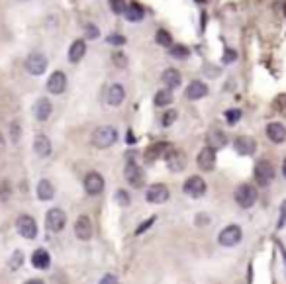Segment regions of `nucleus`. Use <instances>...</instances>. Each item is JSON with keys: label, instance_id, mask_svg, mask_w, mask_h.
<instances>
[{"label": "nucleus", "instance_id": "obj_1", "mask_svg": "<svg viewBox=\"0 0 286 284\" xmlns=\"http://www.w3.org/2000/svg\"><path fill=\"white\" fill-rule=\"evenodd\" d=\"M90 141L96 149H108L118 141V129L114 125H100L92 131Z\"/></svg>", "mask_w": 286, "mask_h": 284}, {"label": "nucleus", "instance_id": "obj_2", "mask_svg": "<svg viewBox=\"0 0 286 284\" xmlns=\"http://www.w3.org/2000/svg\"><path fill=\"white\" fill-rule=\"evenodd\" d=\"M235 202L241 206V208H251L255 202H257V188L253 184H239L235 188Z\"/></svg>", "mask_w": 286, "mask_h": 284}, {"label": "nucleus", "instance_id": "obj_3", "mask_svg": "<svg viewBox=\"0 0 286 284\" xmlns=\"http://www.w3.org/2000/svg\"><path fill=\"white\" fill-rule=\"evenodd\" d=\"M206 180L202 178V176H198V174H192V176H188L186 178V182L182 184V190H184V194H188L190 198H200V196H204L206 194Z\"/></svg>", "mask_w": 286, "mask_h": 284}, {"label": "nucleus", "instance_id": "obj_4", "mask_svg": "<svg viewBox=\"0 0 286 284\" xmlns=\"http://www.w3.org/2000/svg\"><path fill=\"white\" fill-rule=\"evenodd\" d=\"M67 226V214L61 208H51L45 214V227L53 233H61Z\"/></svg>", "mask_w": 286, "mask_h": 284}, {"label": "nucleus", "instance_id": "obj_5", "mask_svg": "<svg viewBox=\"0 0 286 284\" xmlns=\"http://www.w3.org/2000/svg\"><path fill=\"white\" fill-rule=\"evenodd\" d=\"M16 229H18V233L24 237V239H36L38 237V224H36V220L32 218V216H28V214H22L18 220H16Z\"/></svg>", "mask_w": 286, "mask_h": 284}, {"label": "nucleus", "instance_id": "obj_6", "mask_svg": "<svg viewBox=\"0 0 286 284\" xmlns=\"http://www.w3.org/2000/svg\"><path fill=\"white\" fill-rule=\"evenodd\" d=\"M255 178H257V182L261 186H269L275 180V167H273V163L267 161V159L259 161L255 165Z\"/></svg>", "mask_w": 286, "mask_h": 284}, {"label": "nucleus", "instance_id": "obj_7", "mask_svg": "<svg viewBox=\"0 0 286 284\" xmlns=\"http://www.w3.org/2000/svg\"><path fill=\"white\" fill-rule=\"evenodd\" d=\"M241 237H243L241 227L235 226V224H231V226L224 227V229L220 231L218 241H220V245H224V247H235V245L241 241Z\"/></svg>", "mask_w": 286, "mask_h": 284}, {"label": "nucleus", "instance_id": "obj_8", "mask_svg": "<svg viewBox=\"0 0 286 284\" xmlns=\"http://www.w3.org/2000/svg\"><path fill=\"white\" fill-rule=\"evenodd\" d=\"M84 190H86V194H90V196H98V194H102V190H104V176L100 174V172H96V170H92V172H88L86 176H84Z\"/></svg>", "mask_w": 286, "mask_h": 284}, {"label": "nucleus", "instance_id": "obj_9", "mask_svg": "<svg viewBox=\"0 0 286 284\" xmlns=\"http://www.w3.org/2000/svg\"><path fill=\"white\" fill-rule=\"evenodd\" d=\"M169 196H171L169 188H167L165 184H161V182L151 184V186L147 188V192H145V198H147L149 204H165V202L169 200Z\"/></svg>", "mask_w": 286, "mask_h": 284}, {"label": "nucleus", "instance_id": "obj_10", "mask_svg": "<svg viewBox=\"0 0 286 284\" xmlns=\"http://www.w3.org/2000/svg\"><path fill=\"white\" fill-rule=\"evenodd\" d=\"M123 174H125L127 184L133 186V188H141L143 182H145V174H143V170L139 169V165H135L133 161H127V165H125V169H123Z\"/></svg>", "mask_w": 286, "mask_h": 284}, {"label": "nucleus", "instance_id": "obj_11", "mask_svg": "<svg viewBox=\"0 0 286 284\" xmlns=\"http://www.w3.org/2000/svg\"><path fill=\"white\" fill-rule=\"evenodd\" d=\"M26 69H28L30 75L40 77V75H43L45 69H47V59H45V55H41V53H32V55L26 59Z\"/></svg>", "mask_w": 286, "mask_h": 284}, {"label": "nucleus", "instance_id": "obj_12", "mask_svg": "<svg viewBox=\"0 0 286 284\" xmlns=\"http://www.w3.org/2000/svg\"><path fill=\"white\" fill-rule=\"evenodd\" d=\"M196 163H198L200 169L206 170V172L214 170V167H216V149H212L210 145L202 147V151H200L198 157H196Z\"/></svg>", "mask_w": 286, "mask_h": 284}, {"label": "nucleus", "instance_id": "obj_13", "mask_svg": "<svg viewBox=\"0 0 286 284\" xmlns=\"http://www.w3.org/2000/svg\"><path fill=\"white\" fill-rule=\"evenodd\" d=\"M165 161H167L169 170H172V172H180L186 167V155L178 149H169L167 155H165Z\"/></svg>", "mask_w": 286, "mask_h": 284}, {"label": "nucleus", "instance_id": "obj_14", "mask_svg": "<svg viewBox=\"0 0 286 284\" xmlns=\"http://www.w3.org/2000/svg\"><path fill=\"white\" fill-rule=\"evenodd\" d=\"M75 235L81 241H88L92 237V222H90L88 216L77 218V222H75Z\"/></svg>", "mask_w": 286, "mask_h": 284}, {"label": "nucleus", "instance_id": "obj_15", "mask_svg": "<svg viewBox=\"0 0 286 284\" xmlns=\"http://www.w3.org/2000/svg\"><path fill=\"white\" fill-rule=\"evenodd\" d=\"M47 90L51 94H63L67 90V75L63 71H55L47 81Z\"/></svg>", "mask_w": 286, "mask_h": 284}, {"label": "nucleus", "instance_id": "obj_16", "mask_svg": "<svg viewBox=\"0 0 286 284\" xmlns=\"http://www.w3.org/2000/svg\"><path fill=\"white\" fill-rule=\"evenodd\" d=\"M233 147L239 155H253L255 149H257V141L249 135H239L235 141H233Z\"/></svg>", "mask_w": 286, "mask_h": 284}, {"label": "nucleus", "instance_id": "obj_17", "mask_svg": "<svg viewBox=\"0 0 286 284\" xmlns=\"http://www.w3.org/2000/svg\"><path fill=\"white\" fill-rule=\"evenodd\" d=\"M51 139L47 137V135H43V133H40V135H36V139H34V151H36V155L38 157H41V159H45V157H49L51 155Z\"/></svg>", "mask_w": 286, "mask_h": 284}, {"label": "nucleus", "instance_id": "obj_18", "mask_svg": "<svg viewBox=\"0 0 286 284\" xmlns=\"http://www.w3.org/2000/svg\"><path fill=\"white\" fill-rule=\"evenodd\" d=\"M171 147L167 145V143H155V145H149L147 149H145V153H143V159H145V163H155L157 159H161L163 155H167V151H169Z\"/></svg>", "mask_w": 286, "mask_h": 284}, {"label": "nucleus", "instance_id": "obj_19", "mask_svg": "<svg viewBox=\"0 0 286 284\" xmlns=\"http://www.w3.org/2000/svg\"><path fill=\"white\" fill-rule=\"evenodd\" d=\"M30 261H32V265H34L36 269H40V271H47V269L51 267V255H49V251H45V249H36V251L32 253Z\"/></svg>", "mask_w": 286, "mask_h": 284}, {"label": "nucleus", "instance_id": "obj_20", "mask_svg": "<svg viewBox=\"0 0 286 284\" xmlns=\"http://www.w3.org/2000/svg\"><path fill=\"white\" fill-rule=\"evenodd\" d=\"M208 94V84L202 82V81H192L188 86H186V98L188 100H200Z\"/></svg>", "mask_w": 286, "mask_h": 284}, {"label": "nucleus", "instance_id": "obj_21", "mask_svg": "<svg viewBox=\"0 0 286 284\" xmlns=\"http://www.w3.org/2000/svg\"><path fill=\"white\" fill-rule=\"evenodd\" d=\"M104 98H106V104H110V106H120V104L123 102V98H125V90H123L122 84H110Z\"/></svg>", "mask_w": 286, "mask_h": 284}, {"label": "nucleus", "instance_id": "obj_22", "mask_svg": "<svg viewBox=\"0 0 286 284\" xmlns=\"http://www.w3.org/2000/svg\"><path fill=\"white\" fill-rule=\"evenodd\" d=\"M51 112H53V104H51L47 98H40V100L36 102V106H34V116H36V120H40V122H47Z\"/></svg>", "mask_w": 286, "mask_h": 284}, {"label": "nucleus", "instance_id": "obj_23", "mask_svg": "<svg viewBox=\"0 0 286 284\" xmlns=\"http://www.w3.org/2000/svg\"><path fill=\"white\" fill-rule=\"evenodd\" d=\"M267 137L273 141V143H283L286 139V127L279 122H273L267 125Z\"/></svg>", "mask_w": 286, "mask_h": 284}, {"label": "nucleus", "instance_id": "obj_24", "mask_svg": "<svg viewBox=\"0 0 286 284\" xmlns=\"http://www.w3.org/2000/svg\"><path fill=\"white\" fill-rule=\"evenodd\" d=\"M84 55H86V41L84 40L73 41V45L69 47V61L71 63H79Z\"/></svg>", "mask_w": 286, "mask_h": 284}, {"label": "nucleus", "instance_id": "obj_25", "mask_svg": "<svg viewBox=\"0 0 286 284\" xmlns=\"http://www.w3.org/2000/svg\"><path fill=\"white\" fill-rule=\"evenodd\" d=\"M226 143H228V137L222 129H210L208 131V145L212 149H222V147H226Z\"/></svg>", "mask_w": 286, "mask_h": 284}, {"label": "nucleus", "instance_id": "obj_26", "mask_svg": "<svg viewBox=\"0 0 286 284\" xmlns=\"http://www.w3.org/2000/svg\"><path fill=\"white\" fill-rule=\"evenodd\" d=\"M161 81H163V84L167 86V88H176V86H180V81H182V77H180V73L176 71V69H165V73H163V77H161Z\"/></svg>", "mask_w": 286, "mask_h": 284}, {"label": "nucleus", "instance_id": "obj_27", "mask_svg": "<svg viewBox=\"0 0 286 284\" xmlns=\"http://www.w3.org/2000/svg\"><path fill=\"white\" fill-rule=\"evenodd\" d=\"M53 196H55V186H53L47 178L40 180V184H38V198L43 200V202H47V200H51Z\"/></svg>", "mask_w": 286, "mask_h": 284}, {"label": "nucleus", "instance_id": "obj_28", "mask_svg": "<svg viewBox=\"0 0 286 284\" xmlns=\"http://www.w3.org/2000/svg\"><path fill=\"white\" fill-rule=\"evenodd\" d=\"M123 16H125V20H129V22H139V20H143V8H141L137 2H131V4L125 8Z\"/></svg>", "mask_w": 286, "mask_h": 284}, {"label": "nucleus", "instance_id": "obj_29", "mask_svg": "<svg viewBox=\"0 0 286 284\" xmlns=\"http://www.w3.org/2000/svg\"><path fill=\"white\" fill-rule=\"evenodd\" d=\"M155 106L163 108V106H171L172 102V90L171 88H163V90H157L155 92V98H153Z\"/></svg>", "mask_w": 286, "mask_h": 284}, {"label": "nucleus", "instance_id": "obj_30", "mask_svg": "<svg viewBox=\"0 0 286 284\" xmlns=\"http://www.w3.org/2000/svg\"><path fill=\"white\" fill-rule=\"evenodd\" d=\"M155 40H157V43H159L161 47H171L172 45V38L167 30H159L157 36H155Z\"/></svg>", "mask_w": 286, "mask_h": 284}, {"label": "nucleus", "instance_id": "obj_31", "mask_svg": "<svg viewBox=\"0 0 286 284\" xmlns=\"http://www.w3.org/2000/svg\"><path fill=\"white\" fill-rule=\"evenodd\" d=\"M169 49H171V55L174 57V59H186L188 53H190L184 45H178V43H172Z\"/></svg>", "mask_w": 286, "mask_h": 284}, {"label": "nucleus", "instance_id": "obj_32", "mask_svg": "<svg viewBox=\"0 0 286 284\" xmlns=\"http://www.w3.org/2000/svg\"><path fill=\"white\" fill-rule=\"evenodd\" d=\"M22 263H24V253L22 251H14L12 257H10V261H8V267L10 269H20Z\"/></svg>", "mask_w": 286, "mask_h": 284}, {"label": "nucleus", "instance_id": "obj_33", "mask_svg": "<svg viewBox=\"0 0 286 284\" xmlns=\"http://www.w3.org/2000/svg\"><path fill=\"white\" fill-rule=\"evenodd\" d=\"M10 194H12V184H10V180H0V200L6 202V200L10 198Z\"/></svg>", "mask_w": 286, "mask_h": 284}, {"label": "nucleus", "instance_id": "obj_34", "mask_svg": "<svg viewBox=\"0 0 286 284\" xmlns=\"http://www.w3.org/2000/svg\"><path fill=\"white\" fill-rule=\"evenodd\" d=\"M108 4H110V8H112V12L114 14H123L125 12V0H108Z\"/></svg>", "mask_w": 286, "mask_h": 284}, {"label": "nucleus", "instance_id": "obj_35", "mask_svg": "<svg viewBox=\"0 0 286 284\" xmlns=\"http://www.w3.org/2000/svg\"><path fill=\"white\" fill-rule=\"evenodd\" d=\"M116 202H118L120 206H129L131 200H129V194H127L125 190H118V192H116Z\"/></svg>", "mask_w": 286, "mask_h": 284}, {"label": "nucleus", "instance_id": "obj_36", "mask_svg": "<svg viewBox=\"0 0 286 284\" xmlns=\"http://www.w3.org/2000/svg\"><path fill=\"white\" fill-rule=\"evenodd\" d=\"M112 63H114L118 69H123V67L127 65V57L123 55V53H120V51H116L114 55H112Z\"/></svg>", "mask_w": 286, "mask_h": 284}, {"label": "nucleus", "instance_id": "obj_37", "mask_svg": "<svg viewBox=\"0 0 286 284\" xmlns=\"http://www.w3.org/2000/svg\"><path fill=\"white\" fill-rule=\"evenodd\" d=\"M226 120H228V123H231V125L237 123V122L241 120V110H237V108H235V110H228V112H226Z\"/></svg>", "mask_w": 286, "mask_h": 284}, {"label": "nucleus", "instance_id": "obj_38", "mask_svg": "<svg viewBox=\"0 0 286 284\" xmlns=\"http://www.w3.org/2000/svg\"><path fill=\"white\" fill-rule=\"evenodd\" d=\"M176 116H178V114H176V110H169V112H165V114H163V122H161V123H163L165 127H169L171 123H174Z\"/></svg>", "mask_w": 286, "mask_h": 284}, {"label": "nucleus", "instance_id": "obj_39", "mask_svg": "<svg viewBox=\"0 0 286 284\" xmlns=\"http://www.w3.org/2000/svg\"><path fill=\"white\" fill-rule=\"evenodd\" d=\"M106 41H108L110 45H123V43H125V38L120 36V34H112V36H108Z\"/></svg>", "mask_w": 286, "mask_h": 284}, {"label": "nucleus", "instance_id": "obj_40", "mask_svg": "<svg viewBox=\"0 0 286 284\" xmlns=\"http://www.w3.org/2000/svg\"><path fill=\"white\" fill-rule=\"evenodd\" d=\"M10 135H12V141H18V139H20V123H18V122H14V123L10 125Z\"/></svg>", "mask_w": 286, "mask_h": 284}, {"label": "nucleus", "instance_id": "obj_41", "mask_svg": "<svg viewBox=\"0 0 286 284\" xmlns=\"http://www.w3.org/2000/svg\"><path fill=\"white\" fill-rule=\"evenodd\" d=\"M98 36H100V32H98V28H96V26H86V38H88V40H90V38H92V40H96Z\"/></svg>", "mask_w": 286, "mask_h": 284}, {"label": "nucleus", "instance_id": "obj_42", "mask_svg": "<svg viewBox=\"0 0 286 284\" xmlns=\"http://www.w3.org/2000/svg\"><path fill=\"white\" fill-rule=\"evenodd\" d=\"M235 57H237V53H235V51H231V49H228V51L224 53V63H233V61H235Z\"/></svg>", "mask_w": 286, "mask_h": 284}, {"label": "nucleus", "instance_id": "obj_43", "mask_svg": "<svg viewBox=\"0 0 286 284\" xmlns=\"http://www.w3.org/2000/svg\"><path fill=\"white\" fill-rule=\"evenodd\" d=\"M98 284H118V281H116L114 275H106V277H102V281Z\"/></svg>", "mask_w": 286, "mask_h": 284}, {"label": "nucleus", "instance_id": "obj_44", "mask_svg": "<svg viewBox=\"0 0 286 284\" xmlns=\"http://www.w3.org/2000/svg\"><path fill=\"white\" fill-rule=\"evenodd\" d=\"M153 222H155V218H151V220H147V222H145L143 226H141V227H139V229H137V235H139V233H143L145 229H149V226H151Z\"/></svg>", "mask_w": 286, "mask_h": 284}, {"label": "nucleus", "instance_id": "obj_45", "mask_svg": "<svg viewBox=\"0 0 286 284\" xmlns=\"http://www.w3.org/2000/svg\"><path fill=\"white\" fill-rule=\"evenodd\" d=\"M24 284H45V283H43L41 279H30L28 283H24Z\"/></svg>", "mask_w": 286, "mask_h": 284}, {"label": "nucleus", "instance_id": "obj_46", "mask_svg": "<svg viewBox=\"0 0 286 284\" xmlns=\"http://www.w3.org/2000/svg\"><path fill=\"white\" fill-rule=\"evenodd\" d=\"M4 145H6V143H4V137H2V133H0V153L4 151Z\"/></svg>", "mask_w": 286, "mask_h": 284}, {"label": "nucleus", "instance_id": "obj_47", "mask_svg": "<svg viewBox=\"0 0 286 284\" xmlns=\"http://www.w3.org/2000/svg\"><path fill=\"white\" fill-rule=\"evenodd\" d=\"M283 176L286 178V159L283 161Z\"/></svg>", "mask_w": 286, "mask_h": 284}, {"label": "nucleus", "instance_id": "obj_48", "mask_svg": "<svg viewBox=\"0 0 286 284\" xmlns=\"http://www.w3.org/2000/svg\"><path fill=\"white\" fill-rule=\"evenodd\" d=\"M196 2H204V0H196Z\"/></svg>", "mask_w": 286, "mask_h": 284}]
</instances>
